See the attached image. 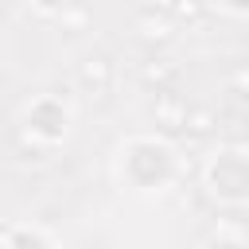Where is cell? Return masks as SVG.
Masks as SVG:
<instances>
[{
    "instance_id": "1",
    "label": "cell",
    "mask_w": 249,
    "mask_h": 249,
    "mask_svg": "<svg viewBox=\"0 0 249 249\" xmlns=\"http://www.w3.org/2000/svg\"><path fill=\"white\" fill-rule=\"evenodd\" d=\"M206 183L226 202L249 198V148H222L206 167Z\"/></svg>"
},
{
    "instance_id": "2",
    "label": "cell",
    "mask_w": 249,
    "mask_h": 249,
    "mask_svg": "<svg viewBox=\"0 0 249 249\" xmlns=\"http://www.w3.org/2000/svg\"><path fill=\"white\" fill-rule=\"evenodd\" d=\"M78 82H82V89L89 97H109V89H113V62H109V54L82 58L78 62Z\"/></svg>"
},
{
    "instance_id": "3",
    "label": "cell",
    "mask_w": 249,
    "mask_h": 249,
    "mask_svg": "<svg viewBox=\"0 0 249 249\" xmlns=\"http://www.w3.org/2000/svg\"><path fill=\"white\" fill-rule=\"evenodd\" d=\"M152 117L163 132H183L187 124V101L167 86V89H156V101H152Z\"/></svg>"
},
{
    "instance_id": "4",
    "label": "cell",
    "mask_w": 249,
    "mask_h": 249,
    "mask_svg": "<svg viewBox=\"0 0 249 249\" xmlns=\"http://www.w3.org/2000/svg\"><path fill=\"white\" fill-rule=\"evenodd\" d=\"M132 27H136V35H140L144 43L163 47V43L175 35V16H171L167 8H160V12H156V8H148V12H140V16H136V23H132Z\"/></svg>"
},
{
    "instance_id": "5",
    "label": "cell",
    "mask_w": 249,
    "mask_h": 249,
    "mask_svg": "<svg viewBox=\"0 0 249 249\" xmlns=\"http://www.w3.org/2000/svg\"><path fill=\"white\" fill-rule=\"evenodd\" d=\"M175 74H179V66L167 62V58H148V62L140 66V78H144L148 86H156V89H167V86L175 82Z\"/></svg>"
},
{
    "instance_id": "6",
    "label": "cell",
    "mask_w": 249,
    "mask_h": 249,
    "mask_svg": "<svg viewBox=\"0 0 249 249\" xmlns=\"http://www.w3.org/2000/svg\"><path fill=\"white\" fill-rule=\"evenodd\" d=\"M218 128V113L214 109H187V124H183V132H191V136H206V132H214Z\"/></svg>"
},
{
    "instance_id": "7",
    "label": "cell",
    "mask_w": 249,
    "mask_h": 249,
    "mask_svg": "<svg viewBox=\"0 0 249 249\" xmlns=\"http://www.w3.org/2000/svg\"><path fill=\"white\" fill-rule=\"evenodd\" d=\"M167 12L175 19H198L202 16V0H175V4H167Z\"/></svg>"
},
{
    "instance_id": "8",
    "label": "cell",
    "mask_w": 249,
    "mask_h": 249,
    "mask_svg": "<svg viewBox=\"0 0 249 249\" xmlns=\"http://www.w3.org/2000/svg\"><path fill=\"white\" fill-rule=\"evenodd\" d=\"M86 19H89V16H86V8H82V4H70V8L62 4V23H66L70 31H78V27L86 23Z\"/></svg>"
},
{
    "instance_id": "9",
    "label": "cell",
    "mask_w": 249,
    "mask_h": 249,
    "mask_svg": "<svg viewBox=\"0 0 249 249\" xmlns=\"http://www.w3.org/2000/svg\"><path fill=\"white\" fill-rule=\"evenodd\" d=\"M233 89L249 97V66H237V70H233Z\"/></svg>"
}]
</instances>
